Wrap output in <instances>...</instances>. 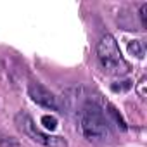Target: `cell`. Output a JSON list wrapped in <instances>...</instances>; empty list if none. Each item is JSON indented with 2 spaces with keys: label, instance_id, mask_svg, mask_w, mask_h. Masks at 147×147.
Wrapping results in <instances>:
<instances>
[{
  "label": "cell",
  "instance_id": "cell-1",
  "mask_svg": "<svg viewBox=\"0 0 147 147\" xmlns=\"http://www.w3.org/2000/svg\"><path fill=\"white\" fill-rule=\"evenodd\" d=\"M80 131L90 142H106L111 138L109 123L95 102H85L80 107Z\"/></svg>",
  "mask_w": 147,
  "mask_h": 147
},
{
  "label": "cell",
  "instance_id": "cell-2",
  "mask_svg": "<svg viewBox=\"0 0 147 147\" xmlns=\"http://www.w3.org/2000/svg\"><path fill=\"white\" fill-rule=\"evenodd\" d=\"M97 57H99V62H100V66L104 67V71L107 73V75L123 76V75H126V73L130 71L128 62L121 55L118 42L109 33H106L100 38V42L97 45Z\"/></svg>",
  "mask_w": 147,
  "mask_h": 147
},
{
  "label": "cell",
  "instance_id": "cell-3",
  "mask_svg": "<svg viewBox=\"0 0 147 147\" xmlns=\"http://www.w3.org/2000/svg\"><path fill=\"white\" fill-rule=\"evenodd\" d=\"M16 126L28 137L31 138L33 142L43 145V147H67V140L64 137H59V135H50V133H45L42 131L40 128H36V125L33 123L31 116L26 114V113H19L16 116Z\"/></svg>",
  "mask_w": 147,
  "mask_h": 147
},
{
  "label": "cell",
  "instance_id": "cell-4",
  "mask_svg": "<svg viewBox=\"0 0 147 147\" xmlns=\"http://www.w3.org/2000/svg\"><path fill=\"white\" fill-rule=\"evenodd\" d=\"M28 95L31 97L33 102H36L42 107H47L50 111H57V99L50 90H47L42 83H30L28 85Z\"/></svg>",
  "mask_w": 147,
  "mask_h": 147
},
{
  "label": "cell",
  "instance_id": "cell-5",
  "mask_svg": "<svg viewBox=\"0 0 147 147\" xmlns=\"http://www.w3.org/2000/svg\"><path fill=\"white\" fill-rule=\"evenodd\" d=\"M106 107H107V114H109V116H111V118L114 119V123H116V125H118V126H119L121 130H126V123H125L123 116L119 114V111H118V109H116V107H114L113 104H107Z\"/></svg>",
  "mask_w": 147,
  "mask_h": 147
},
{
  "label": "cell",
  "instance_id": "cell-6",
  "mask_svg": "<svg viewBox=\"0 0 147 147\" xmlns=\"http://www.w3.org/2000/svg\"><path fill=\"white\" fill-rule=\"evenodd\" d=\"M0 147H23V144L18 138L7 135L4 131H0Z\"/></svg>",
  "mask_w": 147,
  "mask_h": 147
},
{
  "label": "cell",
  "instance_id": "cell-7",
  "mask_svg": "<svg viewBox=\"0 0 147 147\" xmlns=\"http://www.w3.org/2000/svg\"><path fill=\"white\" fill-rule=\"evenodd\" d=\"M128 52H130L131 55H135L137 59H142V57H144V47H142V43H140L138 40H131V42L128 43Z\"/></svg>",
  "mask_w": 147,
  "mask_h": 147
},
{
  "label": "cell",
  "instance_id": "cell-8",
  "mask_svg": "<svg viewBox=\"0 0 147 147\" xmlns=\"http://www.w3.org/2000/svg\"><path fill=\"white\" fill-rule=\"evenodd\" d=\"M111 88H113V92H126V90H130V88H131V82H130V80H126V82H121L119 85H118V83H114Z\"/></svg>",
  "mask_w": 147,
  "mask_h": 147
},
{
  "label": "cell",
  "instance_id": "cell-9",
  "mask_svg": "<svg viewBox=\"0 0 147 147\" xmlns=\"http://www.w3.org/2000/svg\"><path fill=\"white\" fill-rule=\"evenodd\" d=\"M42 123H43L45 128H49V130H55V126H57V119H55L54 116H43V118H42Z\"/></svg>",
  "mask_w": 147,
  "mask_h": 147
},
{
  "label": "cell",
  "instance_id": "cell-10",
  "mask_svg": "<svg viewBox=\"0 0 147 147\" xmlns=\"http://www.w3.org/2000/svg\"><path fill=\"white\" fill-rule=\"evenodd\" d=\"M145 85H147V78H142V80L138 82V85H137V94H138V97H142V99H145Z\"/></svg>",
  "mask_w": 147,
  "mask_h": 147
},
{
  "label": "cell",
  "instance_id": "cell-11",
  "mask_svg": "<svg viewBox=\"0 0 147 147\" xmlns=\"http://www.w3.org/2000/svg\"><path fill=\"white\" fill-rule=\"evenodd\" d=\"M140 21H142V26L147 28V4H142L140 7Z\"/></svg>",
  "mask_w": 147,
  "mask_h": 147
}]
</instances>
